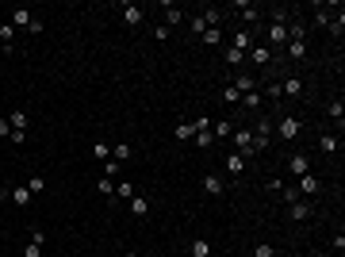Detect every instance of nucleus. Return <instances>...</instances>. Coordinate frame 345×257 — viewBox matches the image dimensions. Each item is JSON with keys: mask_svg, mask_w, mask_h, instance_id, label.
I'll list each match as a JSON object with an SVG mask.
<instances>
[{"mask_svg": "<svg viewBox=\"0 0 345 257\" xmlns=\"http://www.w3.org/2000/svg\"><path fill=\"white\" fill-rule=\"evenodd\" d=\"M211 135L215 138H223V135H234V127H230V119H219L215 127H211Z\"/></svg>", "mask_w": 345, "mask_h": 257, "instance_id": "30", "label": "nucleus"}, {"mask_svg": "<svg viewBox=\"0 0 345 257\" xmlns=\"http://www.w3.org/2000/svg\"><path fill=\"white\" fill-rule=\"evenodd\" d=\"M8 123H12V131H16V135H27V112H12Z\"/></svg>", "mask_w": 345, "mask_h": 257, "instance_id": "17", "label": "nucleus"}, {"mask_svg": "<svg viewBox=\"0 0 345 257\" xmlns=\"http://www.w3.org/2000/svg\"><path fill=\"white\" fill-rule=\"evenodd\" d=\"M31 19H34V16H31L27 8H12V19H8V23H12V27H31Z\"/></svg>", "mask_w": 345, "mask_h": 257, "instance_id": "13", "label": "nucleus"}, {"mask_svg": "<svg viewBox=\"0 0 345 257\" xmlns=\"http://www.w3.org/2000/svg\"><path fill=\"white\" fill-rule=\"evenodd\" d=\"M130 211H134L138 219H142V215H150V200H146V196H130Z\"/></svg>", "mask_w": 345, "mask_h": 257, "instance_id": "20", "label": "nucleus"}, {"mask_svg": "<svg viewBox=\"0 0 345 257\" xmlns=\"http://www.w3.org/2000/svg\"><path fill=\"white\" fill-rule=\"evenodd\" d=\"M226 169H230V173H242V169H246V157H242V154H230V157H226Z\"/></svg>", "mask_w": 345, "mask_h": 257, "instance_id": "29", "label": "nucleus"}, {"mask_svg": "<svg viewBox=\"0 0 345 257\" xmlns=\"http://www.w3.org/2000/svg\"><path fill=\"white\" fill-rule=\"evenodd\" d=\"M115 196H134V184H130V180H119V184H115Z\"/></svg>", "mask_w": 345, "mask_h": 257, "instance_id": "39", "label": "nucleus"}, {"mask_svg": "<svg viewBox=\"0 0 345 257\" xmlns=\"http://www.w3.org/2000/svg\"><path fill=\"white\" fill-rule=\"evenodd\" d=\"M250 61H253L257 69H265L268 61H272V50H268V46H253V50H250Z\"/></svg>", "mask_w": 345, "mask_h": 257, "instance_id": "7", "label": "nucleus"}, {"mask_svg": "<svg viewBox=\"0 0 345 257\" xmlns=\"http://www.w3.org/2000/svg\"><path fill=\"white\" fill-rule=\"evenodd\" d=\"M223 100H226V104H238V100H242V92H238L234 85H226V88H223Z\"/></svg>", "mask_w": 345, "mask_h": 257, "instance_id": "37", "label": "nucleus"}, {"mask_svg": "<svg viewBox=\"0 0 345 257\" xmlns=\"http://www.w3.org/2000/svg\"><path fill=\"white\" fill-rule=\"evenodd\" d=\"M188 27H192V35H196V39H199V35H203V31H207V23H203V16H192V23H188Z\"/></svg>", "mask_w": 345, "mask_h": 257, "instance_id": "36", "label": "nucleus"}, {"mask_svg": "<svg viewBox=\"0 0 345 257\" xmlns=\"http://www.w3.org/2000/svg\"><path fill=\"white\" fill-rule=\"evenodd\" d=\"M319 146L326 150V154H334L337 146H341V138H334V135H322V138H319Z\"/></svg>", "mask_w": 345, "mask_h": 257, "instance_id": "27", "label": "nucleus"}, {"mask_svg": "<svg viewBox=\"0 0 345 257\" xmlns=\"http://www.w3.org/2000/svg\"><path fill=\"white\" fill-rule=\"evenodd\" d=\"M23 257H43V246H34V242H27V249H23Z\"/></svg>", "mask_w": 345, "mask_h": 257, "instance_id": "43", "label": "nucleus"}, {"mask_svg": "<svg viewBox=\"0 0 345 257\" xmlns=\"http://www.w3.org/2000/svg\"><path fill=\"white\" fill-rule=\"evenodd\" d=\"M115 173H119V162H115V157H112V162H104V177H115Z\"/></svg>", "mask_w": 345, "mask_h": 257, "instance_id": "42", "label": "nucleus"}, {"mask_svg": "<svg viewBox=\"0 0 345 257\" xmlns=\"http://www.w3.org/2000/svg\"><path fill=\"white\" fill-rule=\"evenodd\" d=\"M238 104H242V108H253V112H257V108H261V92H246Z\"/></svg>", "mask_w": 345, "mask_h": 257, "instance_id": "24", "label": "nucleus"}, {"mask_svg": "<svg viewBox=\"0 0 345 257\" xmlns=\"http://www.w3.org/2000/svg\"><path fill=\"white\" fill-rule=\"evenodd\" d=\"M127 257H138V253H127Z\"/></svg>", "mask_w": 345, "mask_h": 257, "instance_id": "48", "label": "nucleus"}, {"mask_svg": "<svg viewBox=\"0 0 345 257\" xmlns=\"http://www.w3.org/2000/svg\"><path fill=\"white\" fill-rule=\"evenodd\" d=\"M230 50H238V54H250V50H253V35L246 31V27H242V31L230 39Z\"/></svg>", "mask_w": 345, "mask_h": 257, "instance_id": "3", "label": "nucleus"}, {"mask_svg": "<svg viewBox=\"0 0 345 257\" xmlns=\"http://www.w3.org/2000/svg\"><path fill=\"white\" fill-rule=\"evenodd\" d=\"M330 31H334V35L345 31V16H341V12H337V19H330Z\"/></svg>", "mask_w": 345, "mask_h": 257, "instance_id": "41", "label": "nucleus"}, {"mask_svg": "<svg viewBox=\"0 0 345 257\" xmlns=\"http://www.w3.org/2000/svg\"><path fill=\"white\" fill-rule=\"evenodd\" d=\"M288 54H292L295 61H299V58H307V43H288Z\"/></svg>", "mask_w": 345, "mask_h": 257, "instance_id": "32", "label": "nucleus"}, {"mask_svg": "<svg viewBox=\"0 0 345 257\" xmlns=\"http://www.w3.org/2000/svg\"><path fill=\"white\" fill-rule=\"evenodd\" d=\"M203 188L211 192V196H223V192H226V180L219 177V173H207V177H203Z\"/></svg>", "mask_w": 345, "mask_h": 257, "instance_id": "4", "label": "nucleus"}, {"mask_svg": "<svg viewBox=\"0 0 345 257\" xmlns=\"http://www.w3.org/2000/svg\"><path fill=\"white\" fill-rule=\"evenodd\" d=\"M268 43L272 46L288 43V23H268Z\"/></svg>", "mask_w": 345, "mask_h": 257, "instance_id": "8", "label": "nucleus"}, {"mask_svg": "<svg viewBox=\"0 0 345 257\" xmlns=\"http://www.w3.org/2000/svg\"><path fill=\"white\" fill-rule=\"evenodd\" d=\"M299 92H303V81H299V77H288V81H280V96H292V100H295Z\"/></svg>", "mask_w": 345, "mask_h": 257, "instance_id": "10", "label": "nucleus"}, {"mask_svg": "<svg viewBox=\"0 0 345 257\" xmlns=\"http://www.w3.org/2000/svg\"><path fill=\"white\" fill-rule=\"evenodd\" d=\"M96 192H104V196H115V184H112V177H100V180H96Z\"/></svg>", "mask_w": 345, "mask_h": 257, "instance_id": "31", "label": "nucleus"}, {"mask_svg": "<svg viewBox=\"0 0 345 257\" xmlns=\"http://www.w3.org/2000/svg\"><path fill=\"white\" fill-rule=\"evenodd\" d=\"M142 16H146V12L138 8V4H123V19H127V27H138V23H142Z\"/></svg>", "mask_w": 345, "mask_h": 257, "instance_id": "9", "label": "nucleus"}, {"mask_svg": "<svg viewBox=\"0 0 345 257\" xmlns=\"http://www.w3.org/2000/svg\"><path fill=\"white\" fill-rule=\"evenodd\" d=\"M288 207H292V211H288V215H292L295 223H303V219H307V215H310V204H307V200H295V204H288Z\"/></svg>", "mask_w": 345, "mask_h": 257, "instance_id": "11", "label": "nucleus"}, {"mask_svg": "<svg viewBox=\"0 0 345 257\" xmlns=\"http://www.w3.org/2000/svg\"><path fill=\"white\" fill-rule=\"evenodd\" d=\"M330 115L341 123V119H345V104H341V100H334V104H330Z\"/></svg>", "mask_w": 345, "mask_h": 257, "instance_id": "40", "label": "nucleus"}, {"mask_svg": "<svg viewBox=\"0 0 345 257\" xmlns=\"http://www.w3.org/2000/svg\"><path fill=\"white\" fill-rule=\"evenodd\" d=\"M265 96H268V100H280V81H268V85H265Z\"/></svg>", "mask_w": 345, "mask_h": 257, "instance_id": "34", "label": "nucleus"}, {"mask_svg": "<svg viewBox=\"0 0 345 257\" xmlns=\"http://www.w3.org/2000/svg\"><path fill=\"white\" fill-rule=\"evenodd\" d=\"M276 135H280V138H299V131H303V123L299 119H295V115H284V119H280V123H276Z\"/></svg>", "mask_w": 345, "mask_h": 257, "instance_id": "2", "label": "nucleus"}, {"mask_svg": "<svg viewBox=\"0 0 345 257\" xmlns=\"http://www.w3.org/2000/svg\"><path fill=\"white\" fill-rule=\"evenodd\" d=\"M234 154H242V157H253V154H257V146H253V131H250V127L234 131Z\"/></svg>", "mask_w": 345, "mask_h": 257, "instance_id": "1", "label": "nucleus"}, {"mask_svg": "<svg viewBox=\"0 0 345 257\" xmlns=\"http://www.w3.org/2000/svg\"><path fill=\"white\" fill-rule=\"evenodd\" d=\"M295 188H299V196H315V192H319L322 184H319V177H310V173H303V177H299V184H295Z\"/></svg>", "mask_w": 345, "mask_h": 257, "instance_id": "5", "label": "nucleus"}, {"mask_svg": "<svg viewBox=\"0 0 345 257\" xmlns=\"http://www.w3.org/2000/svg\"><path fill=\"white\" fill-rule=\"evenodd\" d=\"M288 169H292L295 177H303V173H307V154H292V162H288Z\"/></svg>", "mask_w": 345, "mask_h": 257, "instance_id": "21", "label": "nucleus"}, {"mask_svg": "<svg viewBox=\"0 0 345 257\" xmlns=\"http://www.w3.org/2000/svg\"><path fill=\"white\" fill-rule=\"evenodd\" d=\"M92 154L100 157V162H112V146L108 142H92Z\"/></svg>", "mask_w": 345, "mask_h": 257, "instance_id": "23", "label": "nucleus"}, {"mask_svg": "<svg viewBox=\"0 0 345 257\" xmlns=\"http://www.w3.org/2000/svg\"><path fill=\"white\" fill-rule=\"evenodd\" d=\"M0 46H4V50L16 46V27H12V23H0Z\"/></svg>", "mask_w": 345, "mask_h": 257, "instance_id": "12", "label": "nucleus"}, {"mask_svg": "<svg viewBox=\"0 0 345 257\" xmlns=\"http://www.w3.org/2000/svg\"><path fill=\"white\" fill-rule=\"evenodd\" d=\"M154 39H157V43H165V39H169V27H165V23L154 27Z\"/></svg>", "mask_w": 345, "mask_h": 257, "instance_id": "45", "label": "nucleus"}, {"mask_svg": "<svg viewBox=\"0 0 345 257\" xmlns=\"http://www.w3.org/2000/svg\"><path fill=\"white\" fill-rule=\"evenodd\" d=\"M27 188H31V192H43V188H46V180H43V177H31V184H27Z\"/></svg>", "mask_w": 345, "mask_h": 257, "instance_id": "44", "label": "nucleus"}, {"mask_svg": "<svg viewBox=\"0 0 345 257\" xmlns=\"http://www.w3.org/2000/svg\"><path fill=\"white\" fill-rule=\"evenodd\" d=\"M276 196L284 200V204H295V200H303V196H299V188H295V184H280V188H276Z\"/></svg>", "mask_w": 345, "mask_h": 257, "instance_id": "14", "label": "nucleus"}, {"mask_svg": "<svg viewBox=\"0 0 345 257\" xmlns=\"http://www.w3.org/2000/svg\"><path fill=\"white\" fill-rule=\"evenodd\" d=\"M172 135L184 142V138H196V127H192V123H177V131H172Z\"/></svg>", "mask_w": 345, "mask_h": 257, "instance_id": "26", "label": "nucleus"}, {"mask_svg": "<svg viewBox=\"0 0 345 257\" xmlns=\"http://www.w3.org/2000/svg\"><path fill=\"white\" fill-rule=\"evenodd\" d=\"M112 157H115V162H127V157H130V146H127V142H119V146L112 150Z\"/></svg>", "mask_w": 345, "mask_h": 257, "instance_id": "33", "label": "nucleus"}, {"mask_svg": "<svg viewBox=\"0 0 345 257\" xmlns=\"http://www.w3.org/2000/svg\"><path fill=\"white\" fill-rule=\"evenodd\" d=\"M192 127H196V131H211V119H207V115H199V119L192 123Z\"/></svg>", "mask_w": 345, "mask_h": 257, "instance_id": "46", "label": "nucleus"}, {"mask_svg": "<svg viewBox=\"0 0 345 257\" xmlns=\"http://www.w3.org/2000/svg\"><path fill=\"white\" fill-rule=\"evenodd\" d=\"M203 23L207 27H219V23H223V12H219V8H207L203 12Z\"/></svg>", "mask_w": 345, "mask_h": 257, "instance_id": "25", "label": "nucleus"}, {"mask_svg": "<svg viewBox=\"0 0 345 257\" xmlns=\"http://www.w3.org/2000/svg\"><path fill=\"white\" fill-rule=\"evenodd\" d=\"M161 8H165V27H177V23L184 19V12H181V8H172V4H161Z\"/></svg>", "mask_w": 345, "mask_h": 257, "instance_id": "18", "label": "nucleus"}, {"mask_svg": "<svg viewBox=\"0 0 345 257\" xmlns=\"http://www.w3.org/2000/svg\"><path fill=\"white\" fill-rule=\"evenodd\" d=\"M238 12H242V19H246V23H257V19H261V12L253 8V4H246V0L238 4Z\"/></svg>", "mask_w": 345, "mask_h": 257, "instance_id": "22", "label": "nucleus"}, {"mask_svg": "<svg viewBox=\"0 0 345 257\" xmlns=\"http://www.w3.org/2000/svg\"><path fill=\"white\" fill-rule=\"evenodd\" d=\"M253 257H280V253H276V249H272V246H268V242H261V246H257V249H253Z\"/></svg>", "mask_w": 345, "mask_h": 257, "instance_id": "38", "label": "nucleus"}, {"mask_svg": "<svg viewBox=\"0 0 345 257\" xmlns=\"http://www.w3.org/2000/svg\"><path fill=\"white\" fill-rule=\"evenodd\" d=\"M0 135H12V123L4 119V115H0Z\"/></svg>", "mask_w": 345, "mask_h": 257, "instance_id": "47", "label": "nucleus"}, {"mask_svg": "<svg viewBox=\"0 0 345 257\" xmlns=\"http://www.w3.org/2000/svg\"><path fill=\"white\" fill-rule=\"evenodd\" d=\"M188 257H211V242H207V238H196V242H192V249H188Z\"/></svg>", "mask_w": 345, "mask_h": 257, "instance_id": "15", "label": "nucleus"}, {"mask_svg": "<svg viewBox=\"0 0 345 257\" xmlns=\"http://www.w3.org/2000/svg\"><path fill=\"white\" fill-rule=\"evenodd\" d=\"M181 257H188V253H181Z\"/></svg>", "mask_w": 345, "mask_h": 257, "instance_id": "49", "label": "nucleus"}, {"mask_svg": "<svg viewBox=\"0 0 345 257\" xmlns=\"http://www.w3.org/2000/svg\"><path fill=\"white\" fill-rule=\"evenodd\" d=\"M211 142H215V135H211V131H196V146H203V150H207Z\"/></svg>", "mask_w": 345, "mask_h": 257, "instance_id": "35", "label": "nucleus"}, {"mask_svg": "<svg viewBox=\"0 0 345 257\" xmlns=\"http://www.w3.org/2000/svg\"><path fill=\"white\" fill-rule=\"evenodd\" d=\"M242 61H246V54H238V50L226 46V66H230V69H242Z\"/></svg>", "mask_w": 345, "mask_h": 257, "instance_id": "28", "label": "nucleus"}, {"mask_svg": "<svg viewBox=\"0 0 345 257\" xmlns=\"http://www.w3.org/2000/svg\"><path fill=\"white\" fill-rule=\"evenodd\" d=\"M12 204L27 207V204H31V188H27V184H19V188H12Z\"/></svg>", "mask_w": 345, "mask_h": 257, "instance_id": "19", "label": "nucleus"}, {"mask_svg": "<svg viewBox=\"0 0 345 257\" xmlns=\"http://www.w3.org/2000/svg\"><path fill=\"white\" fill-rule=\"evenodd\" d=\"M234 88H238L242 96H246V92H257V77H253V73H238V77H234Z\"/></svg>", "mask_w": 345, "mask_h": 257, "instance_id": "6", "label": "nucleus"}, {"mask_svg": "<svg viewBox=\"0 0 345 257\" xmlns=\"http://www.w3.org/2000/svg\"><path fill=\"white\" fill-rule=\"evenodd\" d=\"M199 43H203V46H219V43H223V31H219V27H207V31L199 35Z\"/></svg>", "mask_w": 345, "mask_h": 257, "instance_id": "16", "label": "nucleus"}]
</instances>
